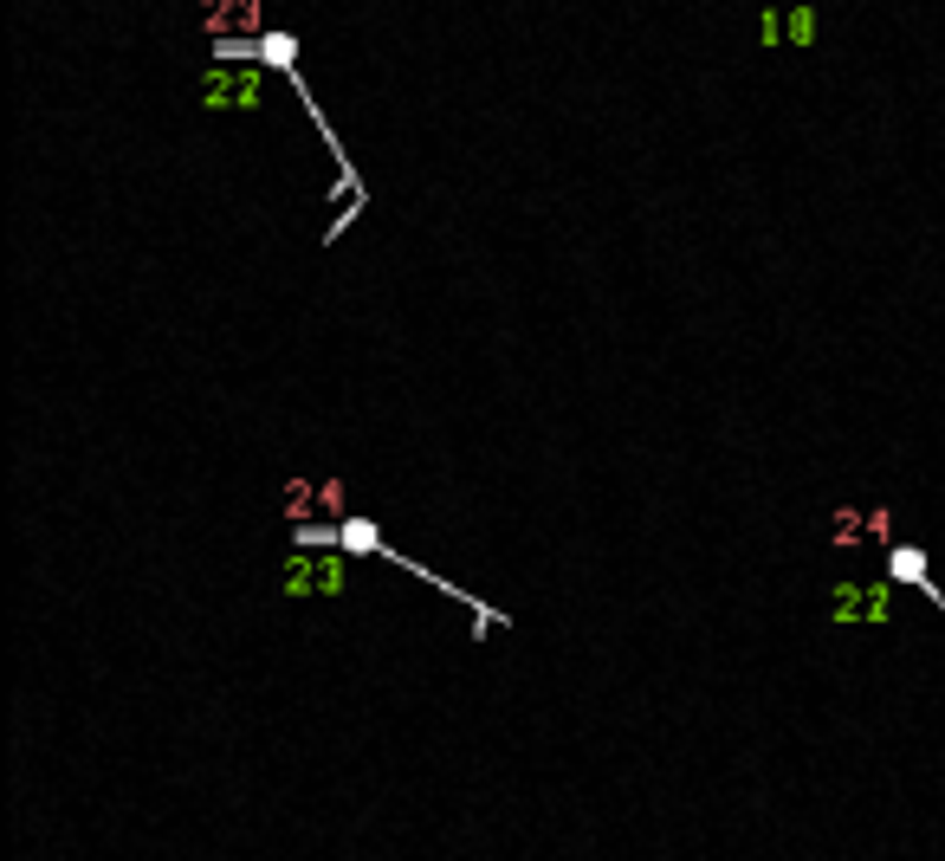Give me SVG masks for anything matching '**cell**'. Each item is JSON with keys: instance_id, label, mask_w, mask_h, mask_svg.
Returning <instances> with one entry per match:
<instances>
[{"instance_id": "7a4b0ae2", "label": "cell", "mask_w": 945, "mask_h": 861, "mask_svg": "<svg viewBox=\"0 0 945 861\" xmlns=\"http://www.w3.org/2000/svg\"><path fill=\"white\" fill-rule=\"evenodd\" d=\"M208 104H253L259 98V72H208V91H201Z\"/></svg>"}, {"instance_id": "6da1fadb", "label": "cell", "mask_w": 945, "mask_h": 861, "mask_svg": "<svg viewBox=\"0 0 945 861\" xmlns=\"http://www.w3.org/2000/svg\"><path fill=\"white\" fill-rule=\"evenodd\" d=\"M887 531H894V518H887L881 505H842V512L829 518V538H835V551H855L861 538H874V544H881Z\"/></svg>"}]
</instances>
